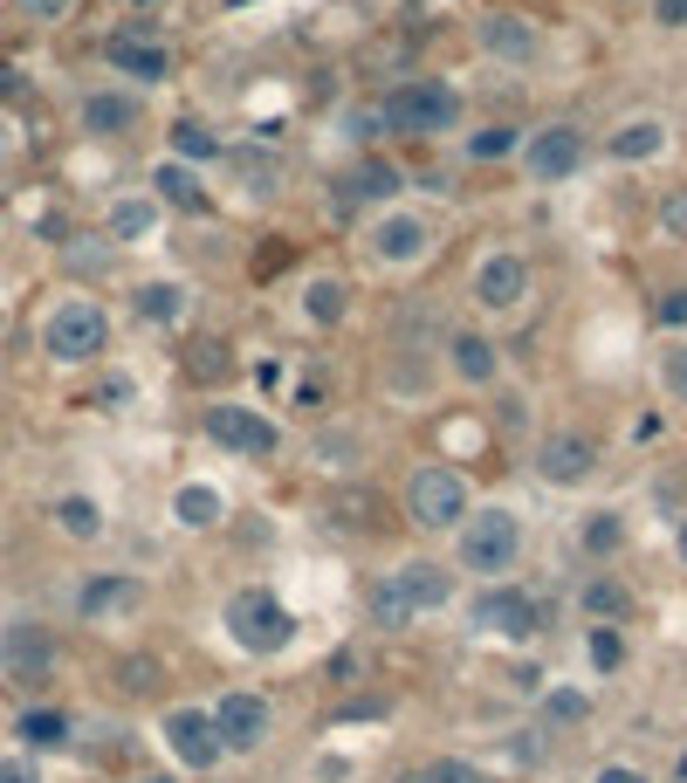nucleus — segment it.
<instances>
[{
  "label": "nucleus",
  "instance_id": "obj_1",
  "mask_svg": "<svg viewBox=\"0 0 687 783\" xmlns=\"http://www.w3.org/2000/svg\"><path fill=\"white\" fill-rule=\"evenodd\" d=\"M454 557H461V570L481 577V585H502V577L516 570V557H522V522H516V509H502V502L468 509V522L454 529Z\"/></svg>",
  "mask_w": 687,
  "mask_h": 783
},
{
  "label": "nucleus",
  "instance_id": "obj_2",
  "mask_svg": "<svg viewBox=\"0 0 687 783\" xmlns=\"http://www.w3.org/2000/svg\"><path fill=\"white\" fill-rule=\"evenodd\" d=\"M220 626H227V639H234L241 653L268 659V653H282V646L296 639V611L282 605L268 585H241V591L220 605Z\"/></svg>",
  "mask_w": 687,
  "mask_h": 783
},
{
  "label": "nucleus",
  "instance_id": "obj_3",
  "mask_svg": "<svg viewBox=\"0 0 687 783\" xmlns=\"http://www.w3.org/2000/svg\"><path fill=\"white\" fill-rule=\"evenodd\" d=\"M468 481L454 474V468H440V461H420L413 474H406V522L413 529H426V536H454L461 522H468Z\"/></svg>",
  "mask_w": 687,
  "mask_h": 783
},
{
  "label": "nucleus",
  "instance_id": "obj_4",
  "mask_svg": "<svg viewBox=\"0 0 687 783\" xmlns=\"http://www.w3.org/2000/svg\"><path fill=\"white\" fill-rule=\"evenodd\" d=\"M392 131H406V138H440V131H454V117H461V97L448 90V82H433V76H420V82H399V90L385 97V110H379Z\"/></svg>",
  "mask_w": 687,
  "mask_h": 783
},
{
  "label": "nucleus",
  "instance_id": "obj_5",
  "mask_svg": "<svg viewBox=\"0 0 687 783\" xmlns=\"http://www.w3.org/2000/svg\"><path fill=\"white\" fill-rule=\"evenodd\" d=\"M543 598H530L522 585H481L474 598H468V633H495V639H530V633H543Z\"/></svg>",
  "mask_w": 687,
  "mask_h": 783
},
{
  "label": "nucleus",
  "instance_id": "obj_6",
  "mask_svg": "<svg viewBox=\"0 0 687 783\" xmlns=\"http://www.w3.org/2000/svg\"><path fill=\"white\" fill-rule=\"evenodd\" d=\"M104 344H110V316H104L90 296H69V303L42 323V351H49L56 364H90Z\"/></svg>",
  "mask_w": 687,
  "mask_h": 783
},
{
  "label": "nucleus",
  "instance_id": "obj_7",
  "mask_svg": "<svg viewBox=\"0 0 687 783\" xmlns=\"http://www.w3.org/2000/svg\"><path fill=\"white\" fill-rule=\"evenodd\" d=\"M214 728H220L227 756H255V750H268V735H275V701L255 694V687H227L214 701Z\"/></svg>",
  "mask_w": 687,
  "mask_h": 783
},
{
  "label": "nucleus",
  "instance_id": "obj_8",
  "mask_svg": "<svg viewBox=\"0 0 687 783\" xmlns=\"http://www.w3.org/2000/svg\"><path fill=\"white\" fill-rule=\"evenodd\" d=\"M158 735H166V750L179 756V770H220V728H214V708H199V701H179V708H166V722H158Z\"/></svg>",
  "mask_w": 687,
  "mask_h": 783
},
{
  "label": "nucleus",
  "instance_id": "obj_9",
  "mask_svg": "<svg viewBox=\"0 0 687 783\" xmlns=\"http://www.w3.org/2000/svg\"><path fill=\"white\" fill-rule=\"evenodd\" d=\"M207 440L214 447H234L241 461H275L282 453V433H275V420H262L255 405H207Z\"/></svg>",
  "mask_w": 687,
  "mask_h": 783
},
{
  "label": "nucleus",
  "instance_id": "obj_10",
  "mask_svg": "<svg viewBox=\"0 0 687 783\" xmlns=\"http://www.w3.org/2000/svg\"><path fill=\"white\" fill-rule=\"evenodd\" d=\"M0 674L21 681V687H42L56 674V633L42 618H14V626L0 633Z\"/></svg>",
  "mask_w": 687,
  "mask_h": 783
},
{
  "label": "nucleus",
  "instance_id": "obj_11",
  "mask_svg": "<svg viewBox=\"0 0 687 783\" xmlns=\"http://www.w3.org/2000/svg\"><path fill=\"white\" fill-rule=\"evenodd\" d=\"M145 605V577L138 570H90L84 585H76V618L84 626H104V618H125Z\"/></svg>",
  "mask_w": 687,
  "mask_h": 783
},
{
  "label": "nucleus",
  "instance_id": "obj_12",
  "mask_svg": "<svg viewBox=\"0 0 687 783\" xmlns=\"http://www.w3.org/2000/svg\"><path fill=\"white\" fill-rule=\"evenodd\" d=\"M537 481H550V488H585L591 474H598V440L591 433H578V427H563V433H550L543 447H537Z\"/></svg>",
  "mask_w": 687,
  "mask_h": 783
},
{
  "label": "nucleus",
  "instance_id": "obj_13",
  "mask_svg": "<svg viewBox=\"0 0 687 783\" xmlns=\"http://www.w3.org/2000/svg\"><path fill=\"white\" fill-rule=\"evenodd\" d=\"M522 165H530V179H537V186L571 179L578 165H585V138H578V124H543V131H530V145H522Z\"/></svg>",
  "mask_w": 687,
  "mask_h": 783
},
{
  "label": "nucleus",
  "instance_id": "obj_14",
  "mask_svg": "<svg viewBox=\"0 0 687 783\" xmlns=\"http://www.w3.org/2000/svg\"><path fill=\"white\" fill-rule=\"evenodd\" d=\"M392 585L406 591V605H413L420 618L454 605V570H448V564H433V557H406V564H392Z\"/></svg>",
  "mask_w": 687,
  "mask_h": 783
},
{
  "label": "nucleus",
  "instance_id": "obj_15",
  "mask_svg": "<svg viewBox=\"0 0 687 783\" xmlns=\"http://www.w3.org/2000/svg\"><path fill=\"white\" fill-rule=\"evenodd\" d=\"M365 241H372V255H379V262H392V268H406V262H420V255H426V247H433V227H426L420 214H379Z\"/></svg>",
  "mask_w": 687,
  "mask_h": 783
},
{
  "label": "nucleus",
  "instance_id": "obj_16",
  "mask_svg": "<svg viewBox=\"0 0 687 783\" xmlns=\"http://www.w3.org/2000/svg\"><path fill=\"white\" fill-rule=\"evenodd\" d=\"M474 296H481V310H516L522 296H530V262L522 255H489L474 268Z\"/></svg>",
  "mask_w": 687,
  "mask_h": 783
},
{
  "label": "nucleus",
  "instance_id": "obj_17",
  "mask_svg": "<svg viewBox=\"0 0 687 783\" xmlns=\"http://www.w3.org/2000/svg\"><path fill=\"white\" fill-rule=\"evenodd\" d=\"M537 41H543V35H537V21H530V14H509V8H502V14L481 21V49H489L495 62H530V56H537Z\"/></svg>",
  "mask_w": 687,
  "mask_h": 783
},
{
  "label": "nucleus",
  "instance_id": "obj_18",
  "mask_svg": "<svg viewBox=\"0 0 687 783\" xmlns=\"http://www.w3.org/2000/svg\"><path fill=\"white\" fill-rule=\"evenodd\" d=\"M399 193V165H385V158H357L351 173L337 179V199L344 206H385Z\"/></svg>",
  "mask_w": 687,
  "mask_h": 783
},
{
  "label": "nucleus",
  "instance_id": "obj_19",
  "mask_svg": "<svg viewBox=\"0 0 687 783\" xmlns=\"http://www.w3.org/2000/svg\"><path fill=\"white\" fill-rule=\"evenodd\" d=\"M365 626H372V633H406V626H420V611L406 605V591L392 585V570H379L372 585H365Z\"/></svg>",
  "mask_w": 687,
  "mask_h": 783
},
{
  "label": "nucleus",
  "instance_id": "obj_20",
  "mask_svg": "<svg viewBox=\"0 0 687 783\" xmlns=\"http://www.w3.org/2000/svg\"><path fill=\"white\" fill-rule=\"evenodd\" d=\"M14 742L28 756H42V750H69L76 742V722L62 715V708H21L14 715Z\"/></svg>",
  "mask_w": 687,
  "mask_h": 783
},
{
  "label": "nucleus",
  "instance_id": "obj_21",
  "mask_svg": "<svg viewBox=\"0 0 687 783\" xmlns=\"http://www.w3.org/2000/svg\"><path fill=\"white\" fill-rule=\"evenodd\" d=\"M448 364H454V379H468V385H489L495 371H502L495 344L474 337V330H454V337H448Z\"/></svg>",
  "mask_w": 687,
  "mask_h": 783
},
{
  "label": "nucleus",
  "instance_id": "obj_22",
  "mask_svg": "<svg viewBox=\"0 0 687 783\" xmlns=\"http://www.w3.org/2000/svg\"><path fill=\"white\" fill-rule=\"evenodd\" d=\"M131 124H138V97H125V90H90L84 97V131L117 138V131H131Z\"/></svg>",
  "mask_w": 687,
  "mask_h": 783
},
{
  "label": "nucleus",
  "instance_id": "obj_23",
  "mask_svg": "<svg viewBox=\"0 0 687 783\" xmlns=\"http://www.w3.org/2000/svg\"><path fill=\"white\" fill-rule=\"evenodd\" d=\"M110 62L125 69V76H138V82H166V69H173V56L158 49V41H145V35H117L110 41Z\"/></svg>",
  "mask_w": 687,
  "mask_h": 783
},
{
  "label": "nucleus",
  "instance_id": "obj_24",
  "mask_svg": "<svg viewBox=\"0 0 687 783\" xmlns=\"http://www.w3.org/2000/svg\"><path fill=\"white\" fill-rule=\"evenodd\" d=\"M151 193L166 199V206H179V214H199V206H207V186H199V173H193L186 158H166V165H158V173H151Z\"/></svg>",
  "mask_w": 687,
  "mask_h": 783
},
{
  "label": "nucleus",
  "instance_id": "obj_25",
  "mask_svg": "<svg viewBox=\"0 0 687 783\" xmlns=\"http://www.w3.org/2000/svg\"><path fill=\"white\" fill-rule=\"evenodd\" d=\"M578 611H585V626H612V618L632 611V591L612 585V577H585V585H578Z\"/></svg>",
  "mask_w": 687,
  "mask_h": 783
},
{
  "label": "nucleus",
  "instance_id": "obj_26",
  "mask_svg": "<svg viewBox=\"0 0 687 783\" xmlns=\"http://www.w3.org/2000/svg\"><path fill=\"white\" fill-rule=\"evenodd\" d=\"M173 516H179V529H220L227 495H220V488H207V481H186V488L173 495Z\"/></svg>",
  "mask_w": 687,
  "mask_h": 783
},
{
  "label": "nucleus",
  "instance_id": "obj_27",
  "mask_svg": "<svg viewBox=\"0 0 687 783\" xmlns=\"http://www.w3.org/2000/svg\"><path fill=\"white\" fill-rule=\"evenodd\" d=\"M660 145H667V124H660V117H626L619 131H612V158H619V165H646Z\"/></svg>",
  "mask_w": 687,
  "mask_h": 783
},
{
  "label": "nucleus",
  "instance_id": "obj_28",
  "mask_svg": "<svg viewBox=\"0 0 687 783\" xmlns=\"http://www.w3.org/2000/svg\"><path fill=\"white\" fill-rule=\"evenodd\" d=\"M227 165H234V179L248 186V193H262V199L282 186V158H275L268 145H234V151H227Z\"/></svg>",
  "mask_w": 687,
  "mask_h": 783
},
{
  "label": "nucleus",
  "instance_id": "obj_29",
  "mask_svg": "<svg viewBox=\"0 0 687 783\" xmlns=\"http://www.w3.org/2000/svg\"><path fill=\"white\" fill-rule=\"evenodd\" d=\"M537 722H543L550 735L585 728V722H591V694H585V687H550V694L537 701Z\"/></svg>",
  "mask_w": 687,
  "mask_h": 783
},
{
  "label": "nucleus",
  "instance_id": "obj_30",
  "mask_svg": "<svg viewBox=\"0 0 687 783\" xmlns=\"http://www.w3.org/2000/svg\"><path fill=\"white\" fill-rule=\"evenodd\" d=\"M392 783H481V770H474V756H420Z\"/></svg>",
  "mask_w": 687,
  "mask_h": 783
},
{
  "label": "nucleus",
  "instance_id": "obj_31",
  "mask_svg": "<svg viewBox=\"0 0 687 783\" xmlns=\"http://www.w3.org/2000/svg\"><path fill=\"white\" fill-rule=\"evenodd\" d=\"M56 529L76 536V544H97L104 536V509H97V495H62L56 502Z\"/></svg>",
  "mask_w": 687,
  "mask_h": 783
},
{
  "label": "nucleus",
  "instance_id": "obj_32",
  "mask_svg": "<svg viewBox=\"0 0 687 783\" xmlns=\"http://www.w3.org/2000/svg\"><path fill=\"white\" fill-rule=\"evenodd\" d=\"M344 296H351V288H344L337 275H310V282H303V316H310V323H337V316H344Z\"/></svg>",
  "mask_w": 687,
  "mask_h": 783
},
{
  "label": "nucleus",
  "instance_id": "obj_33",
  "mask_svg": "<svg viewBox=\"0 0 687 783\" xmlns=\"http://www.w3.org/2000/svg\"><path fill=\"white\" fill-rule=\"evenodd\" d=\"M578 544H585V557H612V550L626 544V522H619V509H598V516H585V522H578Z\"/></svg>",
  "mask_w": 687,
  "mask_h": 783
},
{
  "label": "nucleus",
  "instance_id": "obj_34",
  "mask_svg": "<svg viewBox=\"0 0 687 783\" xmlns=\"http://www.w3.org/2000/svg\"><path fill=\"white\" fill-rule=\"evenodd\" d=\"M310 453H316L323 468H337V474H344V468L365 461V440H357L351 427H337V433H316V440H310Z\"/></svg>",
  "mask_w": 687,
  "mask_h": 783
},
{
  "label": "nucleus",
  "instance_id": "obj_35",
  "mask_svg": "<svg viewBox=\"0 0 687 783\" xmlns=\"http://www.w3.org/2000/svg\"><path fill=\"white\" fill-rule=\"evenodd\" d=\"M173 151L179 158H227V145L214 138V124H199V117H179L173 124Z\"/></svg>",
  "mask_w": 687,
  "mask_h": 783
},
{
  "label": "nucleus",
  "instance_id": "obj_36",
  "mask_svg": "<svg viewBox=\"0 0 687 783\" xmlns=\"http://www.w3.org/2000/svg\"><path fill=\"white\" fill-rule=\"evenodd\" d=\"M179 310H186V288H179V282H145V288H138V316H145V323H173Z\"/></svg>",
  "mask_w": 687,
  "mask_h": 783
},
{
  "label": "nucleus",
  "instance_id": "obj_37",
  "mask_svg": "<svg viewBox=\"0 0 687 783\" xmlns=\"http://www.w3.org/2000/svg\"><path fill=\"white\" fill-rule=\"evenodd\" d=\"M151 221H158V199H117V206H110V234H117V241L151 234Z\"/></svg>",
  "mask_w": 687,
  "mask_h": 783
},
{
  "label": "nucleus",
  "instance_id": "obj_38",
  "mask_svg": "<svg viewBox=\"0 0 687 783\" xmlns=\"http://www.w3.org/2000/svg\"><path fill=\"white\" fill-rule=\"evenodd\" d=\"M117 687H125V694H158V659L151 653L117 659Z\"/></svg>",
  "mask_w": 687,
  "mask_h": 783
},
{
  "label": "nucleus",
  "instance_id": "obj_39",
  "mask_svg": "<svg viewBox=\"0 0 687 783\" xmlns=\"http://www.w3.org/2000/svg\"><path fill=\"white\" fill-rule=\"evenodd\" d=\"M585 646H591V667H598V674H612L619 659H626V639H619L612 626H585Z\"/></svg>",
  "mask_w": 687,
  "mask_h": 783
},
{
  "label": "nucleus",
  "instance_id": "obj_40",
  "mask_svg": "<svg viewBox=\"0 0 687 783\" xmlns=\"http://www.w3.org/2000/svg\"><path fill=\"white\" fill-rule=\"evenodd\" d=\"M522 138H516V124H489V131H474L468 138V158H509Z\"/></svg>",
  "mask_w": 687,
  "mask_h": 783
},
{
  "label": "nucleus",
  "instance_id": "obj_41",
  "mask_svg": "<svg viewBox=\"0 0 687 783\" xmlns=\"http://www.w3.org/2000/svg\"><path fill=\"white\" fill-rule=\"evenodd\" d=\"M660 227H667L674 241H687V186H667V193H660Z\"/></svg>",
  "mask_w": 687,
  "mask_h": 783
},
{
  "label": "nucleus",
  "instance_id": "obj_42",
  "mask_svg": "<svg viewBox=\"0 0 687 783\" xmlns=\"http://www.w3.org/2000/svg\"><path fill=\"white\" fill-rule=\"evenodd\" d=\"M0 783H42V763H35L28 750H14V756H0Z\"/></svg>",
  "mask_w": 687,
  "mask_h": 783
},
{
  "label": "nucleus",
  "instance_id": "obj_43",
  "mask_svg": "<svg viewBox=\"0 0 687 783\" xmlns=\"http://www.w3.org/2000/svg\"><path fill=\"white\" fill-rule=\"evenodd\" d=\"M660 379H667V392H674V399L687 405V344H674V351H667V364H660Z\"/></svg>",
  "mask_w": 687,
  "mask_h": 783
},
{
  "label": "nucleus",
  "instance_id": "obj_44",
  "mask_svg": "<svg viewBox=\"0 0 687 783\" xmlns=\"http://www.w3.org/2000/svg\"><path fill=\"white\" fill-rule=\"evenodd\" d=\"M591 783H654V776L632 770V763H598V770H591Z\"/></svg>",
  "mask_w": 687,
  "mask_h": 783
},
{
  "label": "nucleus",
  "instance_id": "obj_45",
  "mask_svg": "<svg viewBox=\"0 0 687 783\" xmlns=\"http://www.w3.org/2000/svg\"><path fill=\"white\" fill-rule=\"evenodd\" d=\"M654 316H660L667 330H680V323H687V288H667V296H660V310H654Z\"/></svg>",
  "mask_w": 687,
  "mask_h": 783
},
{
  "label": "nucleus",
  "instance_id": "obj_46",
  "mask_svg": "<svg viewBox=\"0 0 687 783\" xmlns=\"http://www.w3.org/2000/svg\"><path fill=\"white\" fill-rule=\"evenodd\" d=\"M14 8H21L28 21H62V14H69V0H14Z\"/></svg>",
  "mask_w": 687,
  "mask_h": 783
},
{
  "label": "nucleus",
  "instance_id": "obj_47",
  "mask_svg": "<svg viewBox=\"0 0 687 783\" xmlns=\"http://www.w3.org/2000/svg\"><path fill=\"white\" fill-rule=\"evenodd\" d=\"M125 399H131V379H104V385H97V405H104V412H117Z\"/></svg>",
  "mask_w": 687,
  "mask_h": 783
},
{
  "label": "nucleus",
  "instance_id": "obj_48",
  "mask_svg": "<svg viewBox=\"0 0 687 783\" xmlns=\"http://www.w3.org/2000/svg\"><path fill=\"white\" fill-rule=\"evenodd\" d=\"M654 21L660 28H687V0H654Z\"/></svg>",
  "mask_w": 687,
  "mask_h": 783
},
{
  "label": "nucleus",
  "instance_id": "obj_49",
  "mask_svg": "<svg viewBox=\"0 0 687 783\" xmlns=\"http://www.w3.org/2000/svg\"><path fill=\"white\" fill-rule=\"evenodd\" d=\"M69 262H76V268H90V275H97V268H104L110 255H104V247H69Z\"/></svg>",
  "mask_w": 687,
  "mask_h": 783
},
{
  "label": "nucleus",
  "instance_id": "obj_50",
  "mask_svg": "<svg viewBox=\"0 0 687 783\" xmlns=\"http://www.w3.org/2000/svg\"><path fill=\"white\" fill-rule=\"evenodd\" d=\"M296 405H303V412H316V405H323V385H316V379H303V385H296Z\"/></svg>",
  "mask_w": 687,
  "mask_h": 783
},
{
  "label": "nucleus",
  "instance_id": "obj_51",
  "mask_svg": "<svg viewBox=\"0 0 687 783\" xmlns=\"http://www.w3.org/2000/svg\"><path fill=\"white\" fill-rule=\"evenodd\" d=\"M21 90V69H8V62H0V97H14Z\"/></svg>",
  "mask_w": 687,
  "mask_h": 783
},
{
  "label": "nucleus",
  "instance_id": "obj_52",
  "mask_svg": "<svg viewBox=\"0 0 687 783\" xmlns=\"http://www.w3.org/2000/svg\"><path fill=\"white\" fill-rule=\"evenodd\" d=\"M138 783H179V776H166V770H145V776H138Z\"/></svg>",
  "mask_w": 687,
  "mask_h": 783
},
{
  "label": "nucleus",
  "instance_id": "obj_53",
  "mask_svg": "<svg viewBox=\"0 0 687 783\" xmlns=\"http://www.w3.org/2000/svg\"><path fill=\"white\" fill-rule=\"evenodd\" d=\"M674 783H687V750H680V763H674Z\"/></svg>",
  "mask_w": 687,
  "mask_h": 783
},
{
  "label": "nucleus",
  "instance_id": "obj_54",
  "mask_svg": "<svg viewBox=\"0 0 687 783\" xmlns=\"http://www.w3.org/2000/svg\"><path fill=\"white\" fill-rule=\"evenodd\" d=\"M680 557H687V522H680Z\"/></svg>",
  "mask_w": 687,
  "mask_h": 783
},
{
  "label": "nucleus",
  "instance_id": "obj_55",
  "mask_svg": "<svg viewBox=\"0 0 687 783\" xmlns=\"http://www.w3.org/2000/svg\"><path fill=\"white\" fill-rule=\"evenodd\" d=\"M0 158H8V138H0Z\"/></svg>",
  "mask_w": 687,
  "mask_h": 783
},
{
  "label": "nucleus",
  "instance_id": "obj_56",
  "mask_svg": "<svg viewBox=\"0 0 687 783\" xmlns=\"http://www.w3.org/2000/svg\"><path fill=\"white\" fill-rule=\"evenodd\" d=\"M0 330H8V310H0Z\"/></svg>",
  "mask_w": 687,
  "mask_h": 783
}]
</instances>
